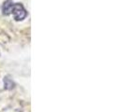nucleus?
Returning a JSON list of instances; mask_svg holds the SVG:
<instances>
[{
  "label": "nucleus",
  "instance_id": "obj_1",
  "mask_svg": "<svg viewBox=\"0 0 125 112\" xmlns=\"http://www.w3.org/2000/svg\"><path fill=\"white\" fill-rule=\"evenodd\" d=\"M11 13L14 16V19L16 21H22L26 17L27 12L25 9L24 6L21 4V3H16V4H13L12 8V11Z\"/></svg>",
  "mask_w": 125,
  "mask_h": 112
},
{
  "label": "nucleus",
  "instance_id": "obj_2",
  "mask_svg": "<svg viewBox=\"0 0 125 112\" xmlns=\"http://www.w3.org/2000/svg\"><path fill=\"white\" fill-rule=\"evenodd\" d=\"M13 4H14V3H13L11 0H7L6 2H4L3 7H2V11H3V14H4V15L8 16V15L11 14Z\"/></svg>",
  "mask_w": 125,
  "mask_h": 112
}]
</instances>
